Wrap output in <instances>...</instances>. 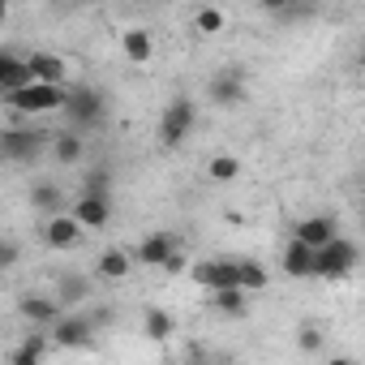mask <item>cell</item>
Returning a JSON list of instances; mask_svg holds the SVG:
<instances>
[{"label":"cell","instance_id":"5b68a950","mask_svg":"<svg viewBox=\"0 0 365 365\" xmlns=\"http://www.w3.org/2000/svg\"><path fill=\"white\" fill-rule=\"evenodd\" d=\"M48 339H52V348H73V352H82V348L95 344V322H91L86 314H61V318L48 327Z\"/></svg>","mask_w":365,"mask_h":365},{"label":"cell","instance_id":"44dd1931","mask_svg":"<svg viewBox=\"0 0 365 365\" xmlns=\"http://www.w3.org/2000/svg\"><path fill=\"white\" fill-rule=\"evenodd\" d=\"M309 262H314V250H305L301 241H288V250H284V275L309 279Z\"/></svg>","mask_w":365,"mask_h":365},{"label":"cell","instance_id":"9a60e30c","mask_svg":"<svg viewBox=\"0 0 365 365\" xmlns=\"http://www.w3.org/2000/svg\"><path fill=\"white\" fill-rule=\"evenodd\" d=\"M43 245H52V250H78V245H82V228L69 220V211L48 220V228H43Z\"/></svg>","mask_w":365,"mask_h":365},{"label":"cell","instance_id":"9c48e42d","mask_svg":"<svg viewBox=\"0 0 365 365\" xmlns=\"http://www.w3.org/2000/svg\"><path fill=\"white\" fill-rule=\"evenodd\" d=\"M180 245H185V241H180L176 232H150V237H142L138 241V250L129 254L133 262H142V267H163Z\"/></svg>","mask_w":365,"mask_h":365},{"label":"cell","instance_id":"7a4b0ae2","mask_svg":"<svg viewBox=\"0 0 365 365\" xmlns=\"http://www.w3.org/2000/svg\"><path fill=\"white\" fill-rule=\"evenodd\" d=\"M194 125H198V103H194L190 95H176V99L159 112V146L176 150L180 142L194 133Z\"/></svg>","mask_w":365,"mask_h":365},{"label":"cell","instance_id":"d6a6232c","mask_svg":"<svg viewBox=\"0 0 365 365\" xmlns=\"http://www.w3.org/2000/svg\"><path fill=\"white\" fill-rule=\"evenodd\" d=\"M185 365H207V352H202L198 344H190V348H185Z\"/></svg>","mask_w":365,"mask_h":365},{"label":"cell","instance_id":"4fadbf2b","mask_svg":"<svg viewBox=\"0 0 365 365\" xmlns=\"http://www.w3.org/2000/svg\"><path fill=\"white\" fill-rule=\"evenodd\" d=\"M86 297H91V279H86L82 271H61V275H56V297H52V301H56L65 314H69L73 305H82Z\"/></svg>","mask_w":365,"mask_h":365},{"label":"cell","instance_id":"8fae6325","mask_svg":"<svg viewBox=\"0 0 365 365\" xmlns=\"http://www.w3.org/2000/svg\"><path fill=\"white\" fill-rule=\"evenodd\" d=\"M26 69H31V82L39 86H65V56L56 52H31Z\"/></svg>","mask_w":365,"mask_h":365},{"label":"cell","instance_id":"7c38bea8","mask_svg":"<svg viewBox=\"0 0 365 365\" xmlns=\"http://www.w3.org/2000/svg\"><path fill=\"white\" fill-rule=\"evenodd\" d=\"M69 220L86 232H99V228H108V220H112V207H108V198H78L73 207H69Z\"/></svg>","mask_w":365,"mask_h":365},{"label":"cell","instance_id":"e575fe53","mask_svg":"<svg viewBox=\"0 0 365 365\" xmlns=\"http://www.w3.org/2000/svg\"><path fill=\"white\" fill-rule=\"evenodd\" d=\"M9 18V5H5V0H0V22H5Z\"/></svg>","mask_w":365,"mask_h":365},{"label":"cell","instance_id":"d6986e66","mask_svg":"<svg viewBox=\"0 0 365 365\" xmlns=\"http://www.w3.org/2000/svg\"><path fill=\"white\" fill-rule=\"evenodd\" d=\"M129 271H133V258H129L125 250H103V254H99V262H95V275H99V279H108V284L125 279Z\"/></svg>","mask_w":365,"mask_h":365},{"label":"cell","instance_id":"4dcf8cb0","mask_svg":"<svg viewBox=\"0 0 365 365\" xmlns=\"http://www.w3.org/2000/svg\"><path fill=\"white\" fill-rule=\"evenodd\" d=\"M159 271H168V275H180V271H190V258H185V250H176V254H172V258H168Z\"/></svg>","mask_w":365,"mask_h":365},{"label":"cell","instance_id":"603a6c76","mask_svg":"<svg viewBox=\"0 0 365 365\" xmlns=\"http://www.w3.org/2000/svg\"><path fill=\"white\" fill-rule=\"evenodd\" d=\"M207 176L215 180V185H228V180L241 176V159H237V155H215V159L207 163Z\"/></svg>","mask_w":365,"mask_h":365},{"label":"cell","instance_id":"1f68e13d","mask_svg":"<svg viewBox=\"0 0 365 365\" xmlns=\"http://www.w3.org/2000/svg\"><path fill=\"white\" fill-rule=\"evenodd\" d=\"M9 365H43V356H35V352H26L22 344L14 348V356H9Z\"/></svg>","mask_w":365,"mask_h":365},{"label":"cell","instance_id":"ac0fdd59","mask_svg":"<svg viewBox=\"0 0 365 365\" xmlns=\"http://www.w3.org/2000/svg\"><path fill=\"white\" fill-rule=\"evenodd\" d=\"M120 52H125V61H133V65H146V61H150V52H155V39H150V31H142V26H129V31L120 35Z\"/></svg>","mask_w":365,"mask_h":365},{"label":"cell","instance_id":"d590c367","mask_svg":"<svg viewBox=\"0 0 365 365\" xmlns=\"http://www.w3.org/2000/svg\"><path fill=\"white\" fill-rule=\"evenodd\" d=\"M0 56H5V48H0Z\"/></svg>","mask_w":365,"mask_h":365},{"label":"cell","instance_id":"836d02e7","mask_svg":"<svg viewBox=\"0 0 365 365\" xmlns=\"http://www.w3.org/2000/svg\"><path fill=\"white\" fill-rule=\"evenodd\" d=\"M331 365H356L352 356H331Z\"/></svg>","mask_w":365,"mask_h":365},{"label":"cell","instance_id":"d4e9b609","mask_svg":"<svg viewBox=\"0 0 365 365\" xmlns=\"http://www.w3.org/2000/svg\"><path fill=\"white\" fill-rule=\"evenodd\" d=\"M224 26H228L224 9H215V5H202V9H194V31H198V35H220Z\"/></svg>","mask_w":365,"mask_h":365},{"label":"cell","instance_id":"e0dca14e","mask_svg":"<svg viewBox=\"0 0 365 365\" xmlns=\"http://www.w3.org/2000/svg\"><path fill=\"white\" fill-rule=\"evenodd\" d=\"M31 207H35V211H43V215L52 220V215H65V207H69V202H65V190L56 185V180H35V190H31Z\"/></svg>","mask_w":365,"mask_h":365},{"label":"cell","instance_id":"484cf974","mask_svg":"<svg viewBox=\"0 0 365 365\" xmlns=\"http://www.w3.org/2000/svg\"><path fill=\"white\" fill-rule=\"evenodd\" d=\"M52 155H56V163H78L82 159V138L78 133H52Z\"/></svg>","mask_w":365,"mask_h":365},{"label":"cell","instance_id":"52a82bcc","mask_svg":"<svg viewBox=\"0 0 365 365\" xmlns=\"http://www.w3.org/2000/svg\"><path fill=\"white\" fill-rule=\"evenodd\" d=\"M190 279L211 288V292H224V288H241L237 279V258H211V262H194L190 267Z\"/></svg>","mask_w":365,"mask_h":365},{"label":"cell","instance_id":"f1b7e54d","mask_svg":"<svg viewBox=\"0 0 365 365\" xmlns=\"http://www.w3.org/2000/svg\"><path fill=\"white\" fill-rule=\"evenodd\" d=\"M18 258H22L18 241H9V237H0V271H9V267H18Z\"/></svg>","mask_w":365,"mask_h":365},{"label":"cell","instance_id":"3957f363","mask_svg":"<svg viewBox=\"0 0 365 365\" xmlns=\"http://www.w3.org/2000/svg\"><path fill=\"white\" fill-rule=\"evenodd\" d=\"M61 112H65L78 129H99V125L108 120L112 103H108V95H103L99 86H78V91H69V99H65Z\"/></svg>","mask_w":365,"mask_h":365},{"label":"cell","instance_id":"8992f818","mask_svg":"<svg viewBox=\"0 0 365 365\" xmlns=\"http://www.w3.org/2000/svg\"><path fill=\"white\" fill-rule=\"evenodd\" d=\"M65 99H69V91H65V86H39V82H31V86H22L18 95H9V103H14L22 116L56 112V108H65Z\"/></svg>","mask_w":365,"mask_h":365},{"label":"cell","instance_id":"ba28073f","mask_svg":"<svg viewBox=\"0 0 365 365\" xmlns=\"http://www.w3.org/2000/svg\"><path fill=\"white\" fill-rule=\"evenodd\" d=\"M43 142H52V133H39V129H0V159H35Z\"/></svg>","mask_w":365,"mask_h":365},{"label":"cell","instance_id":"7402d4cb","mask_svg":"<svg viewBox=\"0 0 365 365\" xmlns=\"http://www.w3.org/2000/svg\"><path fill=\"white\" fill-rule=\"evenodd\" d=\"M237 279H241V292H262L271 284L267 267L262 262H250V258H237Z\"/></svg>","mask_w":365,"mask_h":365},{"label":"cell","instance_id":"277c9868","mask_svg":"<svg viewBox=\"0 0 365 365\" xmlns=\"http://www.w3.org/2000/svg\"><path fill=\"white\" fill-rule=\"evenodd\" d=\"M207 95H211L215 108H241L245 95H250V78H245V69H241V65H224V69H215L211 82H207Z\"/></svg>","mask_w":365,"mask_h":365},{"label":"cell","instance_id":"6da1fadb","mask_svg":"<svg viewBox=\"0 0 365 365\" xmlns=\"http://www.w3.org/2000/svg\"><path fill=\"white\" fill-rule=\"evenodd\" d=\"M356 262H361L356 245H352L348 237H335L331 245L314 250V262H309V279H348V275L356 271Z\"/></svg>","mask_w":365,"mask_h":365},{"label":"cell","instance_id":"30bf717a","mask_svg":"<svg viewBox=\"0 0 365 365\" xmlns=\"http://www.w3.org/2000/svg\"><path fill=\"white\" fill-rule=\"evenodd\" d=\"M335 237H339V228L331 215H309V220H297V228H292V241H301L305 250H322Z\"/></svg>","mask_w":365,"mask_h":365},{"label":"cell","instance_id":"83f0119b","mask_svg":"<svg viewBox=\"0 0 365 365\" xmlns=\"http://www.w3.org/2000/svg\"><path fill=\"white\" fill-rule=\"evenodd\" d=\"M322 344H327V335H322L318 327H297V348H301V352H318Z\"/></svg>","mask_w":365,"mask_h":365},{"label":"cell","instance_id":"2e32d148","mask_svg":"<svg viewBox=\"0 0 365 365\" xmlns=\"http://www.w3.org/2000/svg\"><path fill=\"white\" fill-rule=\"evenodd\" d=\"M22 86H31V69H26V56H14V52H5L0 56V95H18Z\"/></svg>","mask_w":365,"mask_h":365},{"label":"cell","instance_id":"f546056e","mask_svg":"<svg viewBox=\"0 0 365 365\" xmlns=\"http://www.w3.org/2000/svg\"><path fill=\"white\" fill-rule=\"evenodd\" d=\"M22 348H26V352H35V356H43V352L52 348V339H48L43 331H35V335H26V339H22Z\"/></svg>","mask_w":365,"mask_h":365},{"label":"cell","instance_id":"4316f807","mask_svg":"<svg viewBox=\"0 0 365 365\" xmlns=\"http://www.w3.org/2000/svg\"><path fill=\"white\" fill-rule=\"evenodd\" d=\"M211 301H215V309H220V314H228V318H245V314H250V305H245V292H241V288H224V292H215Z\"/></svg>","mask_w":365,"mask_h":365},{"label":"cell","instance_id":"cb8c5ba5","mask_svg":"<svg viewBox=\"0 0 365 365\" xmlns=\"http://www.w3.org/2000/svg\"><path fill=\"white\" fill-rule=\"evenodd\" d=\"M112 194V172L108 168H91L82 176V198H108Z\"/></svg>","mask_w":365,"mask_h":365},{"label":"cell","instance_id":"ffe728a7","mask_svg":"<svg viewBox=\"0 0 365 365\" xmlns=\"http://www.w3.org/2000/svg\"><path fill=\"white\" fill-rule=\"evenodd\" d=\"M172 331H176V322H172V314H168V309L150 305V309L142 314V335H146V339L163 344V339H172Z\"/></svg>","mask_w":365,"mask_h":365},{"label":"cell","instance_id":"5bb4252c","mask_svg":"<svg viewBox=\"0 0 365 365\" xmlns=\"http://www.w3.org/2000/svg\"><path fill=\"white\" fill-rule=\"evenodd\" d=\"M18 314L26 318V322H35V327H52L65 309L52 301V297H39V292H26V297H18Z\"/></svg>","mask_w":365,"mask_h":365}]
</instances>
